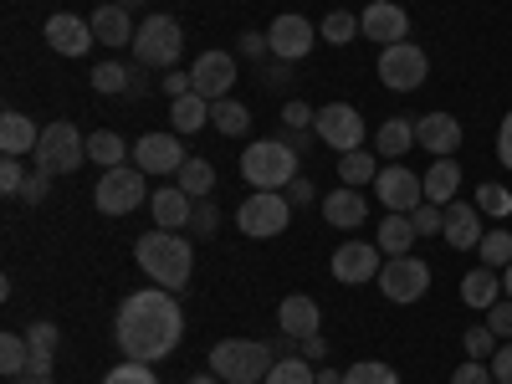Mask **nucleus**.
Instances as JSON below:
<instances>
[{"mask_svg": "<svg viewBox=\"0 0 512 384\" xmlns=\"http://www.w3.org/2000/svg\"><path fill=\"white\" fill-rule=\"evenodd\" d=\"M185 338V313L175 303V292L164 287H144V292H128L123 308L113 318V344L123 359H139V364H159L180 349Z\"/></svg>", "mask_w": 512, "mask_h": 384, "instance_id": "obj_1", "label": "nucleus"}, {"mask_svg": "<svg viewBox=\"0 0 512 384\" xmlns=\"http://www.w3.org/2000/svg\"><path fill=\"white\" fill-rule=\"evenodd\" d=\"M134 262H139L144 277H154V287L180 292V287H190V272H195V246H190V236H175V231L154 226V231L139 236Z\"/></svg>", "mask_w": 512, "mask_h": 384, "instance_id": "obj_2", "label": "nucleus"}, {"mask_svg": "<svg viewBox=\"0 0 512 384\" xmlns=\"http://www.w3.org/2000/svg\"><path fill=\"white\" fill-rule=\"evenodd\" d=\"M272 364H277V354L262 338H221L210 349V374H221L226 384H262L272 374Z\"/></svg>", "mask_w": 512, "mask_h": 384, "instance_id": "obj_3", "label": "nucleus"}, {"mask_svg": "<svg viewBox=\"0 0 512 384\" xmlns=\"http://www.w3.org/2000/svg\"><path fill=\"white\" fill-rule=\"evenodd\" d=\"M303 169H297V149H287L282 139H256L241 149V180L251 190H287Z\"/></svg>", "mask_w": 512, "mask_h": 384, "instance_id": "obj_4", "label": "nucleus"}, {"mask_svg": "<svg viewBox=\"0 0 512 384\" xmlns=\"http://www.w3.org/2000/svg\"><path fill=\"white\" fill-rule=\"evenodd\" d=\"M82 164H88V139H82L67 118H57V123L41 128V144H36V154H31V169H41V175L57 180V175H77Z\"/></svg>", "mask_w": 512, "mask_h": 384, "instance_id": "obj_5", "label": "nucleus"}, {"mask_svg": "<svg viewBox=\"0 0 512 384\" xmlns=\"http://www.w3.org/2000/svg\"><path fill=\"white\" fill-rule=\"evenodd\" d=\"M93 205L103 216H134L139 205H149V175L139 164H118V169H103V180L93 190Z\"/></svg>", "mask_w": 512, "mask_h": 384, "instance_id": "obj_6", "label": "nucleus"}, {"mask_svg": "<svg viewBox=\"0 0 512 384\" xmlns=\"http://www.w3.org/2000/svg\"><path fill=\"white\" fill-rule=\"evenodd\" d=\"M287 221H292V205H287L282 190H256V195H246V200L236 205V226H241V236H251V241L282 236Z\"/></svg>", "mask_w": 512, "mask_h": 384, "instance_id": "obj_7", "label": "nucleus"}, {"mask_svg": "<svg viewBox=\"0 0 512 384\" xmlns=\"http://www.w3.org/2000/svg\"><path fill=\"white\" fill-rule=\"evenodd\" d=\"M185 52V31L175 16H149L139 21V36H134V62L139 67H175Z\"/></svg>", "mask_w": 512, "mask_h": 384, "instance_id": "obj_8", "label": "nucleus"}, {"mask_svg": "<svg viewBox=\"0 0 512 384\" xmlns=\"http://www.w3.org/2000/svg\"><path fill=\"white\" fill-rule=\"evenodd\" d=\"M374 287L390 297V303H420L425 292H431V267L420 262V256L410 251V256H390V262L379 267V277H374Z\"/></svg>", "mask_w": 512, "mask_h": 384, "instance_id": "obj_9", "label": "nucleus"}, {"mask_svg": "<svg viewBox=\"0 0 512 384\" xmlns=\"http://www.w3.org/2000/svg\"><path fill=\"white\" fill-rule=\"evenodd\" d=\"M313 134H318V144H328L333 154H354V149H364V113H359L354 103H328V108H318V118H313Z\"/></svg>", "mask_w": 512, "mask_h": 384, "instance_id": "obj_10", "label": "nucleus"}, {"mask_svg": "<svg viewBox=\"0 0 512 384\" xmlns=\"http://www.w3.org/2000/svg\"><path fill=\"white\" fill-rule=\"evenodd\" d=\"M425 72H431V57H425L415 41H395V47H384L379 52V82L390 93H415Z\"/></svg>", "mask_w": 512, "mask_h": 384, "instance_id": "obj_11", "label": "nucleus"}, {"mask_svg": "<svg viewBox=\"0 0 512 384\" xmlns=\"http://www.w3.org/2000/svg\"><path fill=\"white\" fill-rule=\"evenodd\" d=\"M267 47L277 62H303L313 47H318V26L297 11H282L272 26H267Z\"/></svg>", "mask_w": 512, "mask_h": 384, "instance_id": "obj_12", "label": "nucleus"}, {"mask_svg": "<svg viewBox=\"0 0 512 384\" xmlns=\"http://www.w3.org/2000/svg\"><path fill=\"white\" fill-rule=\"evenodd\" d=\"M374 195L384 200V210H400V216H410L415 205H425V180L415 175V169H405V164H384L379 180H374Z\"/></svg>", "mask_w": 512, "mask_h": 384, "instance_id": "obj_13", "label": "nucleus"}, {"mask_svg": "<svg viewBox=\"0 0 512 384\" xmlns=\"http://www.w3.org/2000/svg\"><path fill=\"white\" fill-rule=\"evenodd\" d=\"M359 31L379 41V47H395V41H410V11L400 0H369L359 16Z\"/></svg>", "mask_w": 512, "mask_h": 384, "instance_id": "obj_14", "label": "nucleus"}, {"mask_svg": "<svg viewBox=\"0 0 512 384\" xmlns=\"http://www.w3.org/2000/svg\"><path fill=\"white\" fill-rule=\"evenodd\" d=\"M190 77H195V93L205 103H221L236 88V57L231 52H200L195 67H190Z\"/></svg>", "mask_w": 512, "mask_h": 384, "instance_id": "obj_15", "label": "nucleus"}, {"mask_svg": "<svg viewBox=\"0 0 512 384\" xmlns=\"http://www.w3.org/2000/svg\"><path fill=\"white\" fill-rule=\"evenodd\" d=\"M41 36H47V47H52L57 57H88V47L98 41V36H93V21H82V16H72V11L47 16Z\"/></svg>", "mask_w": 512, "mask_h": 384, "instance_id": "obj_16", "label": "nucleus"}, {"mask_svg": "<svg viewBox=\"0 0 512 384\" xmlns=\"http://www.w3.org/2000/svg\"><path fill=\"white\" fill-rule=\"evenodd\" d=\"M384 267V251L369 246V241H344L333 251V277L344 282V287H359V282H374Z\"/></svg>", "mask_w": 512, "mask_h": 384, "instance_id": "obj_17", "label": "nucleus"}, {"mask_svg": "<svg viewBox=\"0 0 512 384\" xmlns=\"http://www.w3.org/2000/svg\"><path fill=\"white\" fill-rule=\"evenodd\" d=\"M185 144L180 134H144L134 144V164L144 169V175H180V164H185Z\"/></svg>", "mask_w": 512, "mask_h": 384, "instance_id": "obj_18", "label": "nucleus"}, {"mask_svg": "<svg viewBox=\"0 0 512 384\" xmlns=\"http://www.w3.org/2000/svg\"><path fill=\"white\" fill-rule=\"evenodd\" d=\"M461 123H456V113H420L415 118V144L425 149V154H436V159H451L456 149H461Z\"/></svg>", "mask_w": 512, "mask_h": 384, "instance_id": "obj_19", "label": "nucleus"}, {"mask_svg": "<svg viewBox=\"0 0 512 384\" xmlns=\"http://www.w3.org/2000/svg\"><path fill=\"white\" fill-rule=\"evenodd\" d=\"M441 236L451 251H477L482 246V210L477 205H466V200H451L446 205V221H441Z\"/></svg>", "mask_w": 512, "mask_h": 384, "instance_id": "obj_20", "label": "nucleus"}, {"mask_svg": "<svg viewBox=\"0 0 512 384\" xmlns=\"http://www.w3.org/2000/svg\"><path fill=\"white\" fill-rule=\"evenodd\" d=\"M318 323H323V308L313 303L308 292H292V297H282V303H277V328H282L287 338H297V344H303V338H313Z\"/></svg>", "mask_w": 512, "mask_h": 384, "instance_id": "obj_21", "label": "nucleus"}, {"mask_svg": "<svg viewBox=\"0 0 512 384\" xmlns=\"http://www.w3.org/2000/svg\"><path fill=\"white\" fill-rule=\"evenodd\" d=\"M323 221L333 231H359L369 221V200L354 190V185H338L333 195H323Z\"/></svg>", "mask_w": 512, "mask_h": 384, "instance_id": "obj_22", "label": "nucleus"}, {"mask_svg": "<svg viewBox=\"0 0 512 384\" xmlns=\"http://www.w3.org/2000/svg\"><path fill=\"white\" fill-rule=\"evenodd\" d=\"M88 21H93V36L103 41V47H113V52H118V47H134V36H139V26L128 21V11L118 6V0H108V6H98V11L88 16Z\"/></svg>", "mask_w": 512, "mask_h": 384, "instance_id": "obj_23", "label": "nucleus"}, {"mask_svg": "<svg viewBox=\"0 0 512 384\" xmlns=\"http://www.w3.org/2000/svg\"><path fill=\"white\" fill-rule=\"evenodd\" d=\"M149 210H154V226H164V231H185L190 216H195V200H190L180 185H164V190L149 195Z\"/></svg>", "mask_w": 512, "mask_h": 384, "instance_id": "obj_24", "label": "nucleus"}, {"mask_svg": "<svg viewBox=\"0 0 512 384\" xmlns=\"http://www.w3.org/2000/svg\"><path fill=\"white\" fill-rule=\"evenodd\" d=\"M36 144H41V128H36L26 113H16V108L0 113V154L26 159V154H36Z\"/></svg>", "mask_w": 512, "mask_h": 384, "instance_id": "obj_25", "label": "nucleus"}, {"mask_svg": "<svg viewBox=\"0 0 512 384\" xmlns=\"http://www.w3.org/2000/svg\"><path fill=\"white\" fill-rule=\"evenodd\" d=\"M497 297H502V272H497V267H472V272L461 277V303H466V308L487 313Z\"/></svg>", "mask_w": 512, "mask_h": 384, "instance_id": "obj_26", "label": "nucleus"}, {"mask_svg": "<svg viewBox=\"0 0 512 384\" xmlns=\"http://www.w3.org/2000/svg\"><path fill=\"white\" fill-rule=\"evenodd\" d=\"M26 344H31V369H26V374H52V364H57V344H62V328L41 318V323H31Z\"/></svg>", "mask_w": 512, "mask_h": 384, "instance_id": "obj_27", "label": "nucleus"}, {"mask_svg": "<svg viewBox=\"0 0 512 384\" xmlns=\"http://www.w3.org/2000/svg\"><path fill=\"white\" fill-rule=\"evenodd\" d=\"M420 180H425V200L446 210V205L456 200V190H461V164H456V159H436Z\"/></svg>", "mask_w": 512, "mask_h": 384, "instance_id": "obj_28", "label": "nucleus"}, {"mask_svg": "<svg viewBox=\"0 0 512 384\" xmlns=\"http://www.w3.org/2000/svg\"><path fill=\"white\" fill-rule=\"evenodd\" d=\"M420 241V231H415V221L410 216H400V210H390V216H384V226H379V251L384 256H410V246Z\"/></svg>", "mask_w": 512, "mask_h": 384, "instance_id": "obj_29", "label": "nucleus"}, {"mask_svg": "<svg viewBox=\"0 0 512 384\" xmlns=\"http://www.w3.org/2000/svg\"><path fill=\"white\" fill-rule=\"evenodd\" d=\"M410 144H415V123H405V118L379 123V134H374V154H379V159L400 164V154H410Z\"/></svg>", "mask_w": 512, "mask_h": 384, "instance_id": "obj_30", "label": "nucleus"}, {"mask_svg": "<svg viewBox=\"0 0 512 384\" xmlns=\"http://www.w3.org/2000/svg\"><path fill=\"white\" fill-rule=\"evenodd\" d=\"M205 123H210V103L200 93H185V98L169 103V128H175V134H200Z\"/></svg>", "mask_w": 512, "mask_h": 384, "instance_id": "obj_31", "label": "nucleus"}, {"mask_svg": "<svg viewBox=\"0 0 512 384\" xmlns=\"http://www.w3.org/2000/svg\"><path fill=\"white\" fill-rule=\"evenodd\" d=\"M379 154H364V149H354V154H338V185H354V190H364V185H374L379 180Z\"/></svg>", "mask_w": 512, "mask_h": 384, "instance_id": "obj_32", "label": "nucleus"}, {"mask_svg": "<svg viewBox=\"0 0 512 384\" xmlns=\"http://www.w3.org/2000/svg\"><path fill=\"white\" fill-rule=\"evenodd\" d=\"M128 149L123 144V134H113V128H98V134H88V159L93 164H103V169H118V164H128Z\"/></svg>", "mask_w": 512, "mask_h": 384, "instance_id": "obj_33", "label": "nucleus"}, {"mask_svg": "<svg viewBox=\"0 0 512 384\" xmlns=\"http://www.w3.org/2000/svg\"><path fill=\"white\" fill-rule=\"evenodd\" d=\"M210 128H221L226 139H241L246 128H251V108H246V103H236V98L210 103Z\"/></svg>", "mask_w": 512, "mask_h": 384, "instance_id": "obj_34", "label": "nucleus"}, {"mask_svg": "<svg viewBox=\"0 0 512 384\" xmlns=\"http://www.w3.org/2000/svg\"><path fill=\"white\" fill-rule=\"evenodd\" d=\"M175 180H180V190H185L190 200H210V190H216V164H205V159H185Z\"/></svg>", "mask_w": 512, "mask_h": 384, "instance_id": "obj_35", "label": "nucleus"}, {"mask_svg": "<svg viewBox=\"0 0 512 384\" xmlns=\"http://www.w3.org/2000/svg\"><path fill=\"white\" fill-rule=\"evenodd\" d=\"M31 369V344L26 333H0V374L6 379H21Z\"/></svg>", "mask_w": 512, "mask_h": 384, "instance_id": "obj_36", "label": "nucleus"}, {"mask_svg": "<svg viewBox=\"0 0 512 384\" xmlns=\"http://www.w3.org/2000/svg\"><path fill=\"white\" fill-rule=\"evenodd\" d=\"M344 384H400V369L384 359H359L344 369Z\"/></svg>", "mask_w": 512, "mask_h": 384, "instance_id": "obj_37", "label": "nucleus"}, {"mask_svg": "<svg viewBox=\"0 0 512 384\" xmlns=\"http://www.w3.org/2000/svg\"><path fill=\"white\" fill-rule=\"evenodd\" d=\"M318 36L328 41V47H349V41L364 36V31H359V16H354V11H333V16H323Z\"/></svg>", "mask_w": 512, "mask_h": 384, "instance_id": "obj_38", "label": "nucleus"}, {"mask_svg": "<svg viewBox=\"0 0 512 384\" xmlns=\"http://www.w3.org/2000/svg\"><path fill=\"white\" fill-rule=\"evenodd\" d=\"M477 251H482V267H497V272H502V267L512 262V231H507V226H497V231H487Z\"/></svg>", "mask_w": 512, "mask_h": 384, "instance_id": "obj_39", "label": "nucleus"}, {"mask_svg": "<svg viewBox=\"0 0 512 384\" xmlns=\"http://www.w3.org/2000/svg\"><path fill=\"white\" fill-rule=\"evenodd\" d=\"M262 384H318V369L308 359H277Z\"/></svg>", "mask_w": 512, "mask_h": 384, "instance_id": "obj_40", "label": "nucleus"}, {"mask_svg": "<svg viewBox=\"0 0 512 384\" xmlns=\"http://www.w3.org/2000/svg\"><path fill=\"white\" fill-rule=\"evenodd\" d=\"M128 72H134V67H123V62H98L93 67V88L98 93H128V88H134V77H128Z\"/></svg>", "mask_w": 512, "mask_h": 384, "instance_id": "obj_41", "label": "nucleus"}, {"mask_svg": "<svg viewBox=\"0 0 512 384\" xmlns=\"http://www.w3.org/2000/svg\"><path fill=\"white\" fill-rule=\"evenodd\" d=\"M477 210L482 216H497V221H512V190L507 185H482L477 190Z\"/></svg>", "mask_w": 512, "mask_h": 384, "instance_id": "obj_42", "label": "nucleus"}, {"mask_svg": "<svg viewBox=\"0 0 512 384\" xmlns=\"http://www.w3.org/2000/svg\"><path fill=\"white\" fill-rule=\"evenodd\" d=\"M103 384H159V374H154V364L123 359V364H113V369H108V379H103Z\"/></svg>", "mask_w": 512, "mask_h": 384, "instance_id": "obj_43", "label": "nucleus"}, {"mask_svg": "<svg viewBox=\"0 0 512 384\" xmlns=\"http://www.w3.org/2000/svg\"><path fill=\"white\" fill-rule=\"evenodd\" d=\"M461 344H466V359H492L502 338H497L487 323H477V328H466V338H461Z\"/></svg>", "mask_w": 512, "mask_h": 384, "instance_id": "obj_44", "label": "nucleus"}, {"mask_svg": "<svg viewBox=\"0 0 512 384\" xmlns=\"http://www.w3.org/2000/svg\"><path fill=\"white\" fill-rule=\"evenodd\" d=\"M26 164L16 159V154H6V159H0V190H6V195H21L26 190Z\"/></svg>", "mask_w": 512, "mask_h": 384, "instance_id": "obj_45", "label": "nucleus"}, {"mask_svg": "<svg viewBox=\"0 0 512 384\" xmlns=\"http://www.w3.org/2000/svg\"><path fill=\"white\" fill-rule=\"evenodd\" d=\"M410 221H415V231H420V236H441V221H446V210L425 200V205H415V210H410Z\"/></svg>", "mask_w": 512, "mask_h": 384, "instance_id": "obj_46", "label": "nucleus"}, {"mask_svg": "<svg viewBox=\"0 0 512 384\" xmlns=\"http://www.w3.org/2000/svg\"><path fill=\"white\" fill-rule=\"evenodd\" d=\"M451 384H497V379H492V364L487 359H466V364H456Z\"/></svg>", "mask_w": 512, "mask_h": 384, "instance_id": "obj_47", "label": "nucleus"}, {"mask_svg": "<svg viewBox=\"0 0 512 384\" xmlns=\"http://www.w3.org/2000/svg\"><path fill=\"white\" fill-rule=\"evenodd\" d=\"M487 328L502 338V344H507V338H512V297H497V303L487 308Z\"/></svg>", "mask_w": 512, "mask_h": 384, "instance_id": "obj_48", "label": "nucleus"}, {"mask_svg": "<svg viewBox=\"0 0 512 384\" xmlns=\"http://www.w3.org/2000/svg\"><path fill=\"white\" fill-rule=\"evenodd\" d=\"M190 226H195V236H216V226H221V210H216V200H195V216H190Z\"/></svg>", "mask_w": 512, "mask_h": 384, "instance_id": "obj_49", "label": "nucleus"}, {"mask_svg": "<svg viewBox=\"0 0 512 384\" xmlns=\"http://www.w3.org/2000/svg\"><path fill=\"white\" fill-rule=\"evenodd\" d=\"M313 118H318V108H308V103H282V123L287 128H313Z\"/></svg>", "mask_w": 512, "mask_h": 384, "instance_id": "obj_50", "label": "nucleus"}, {"mask_svg": "<svg viewBox=\"0 0 512 384\" xmlns=\"http://www.w3.org/2000/svg\"><path fill=\"white\" fill-rule=\"evenodd\" d=\"M487 364H492V379L497 384H512V338H507V344H497V354Z\"/></svg>", "mask_w": 512, "mask_h": 384, "instance_id": "obj_51", "label": "nucleus"}, {"mask_svg": "<svg viewBox=\"0 0 512 384\" xmlns=\"http://www.w3.org/2000/svg\"><path fill=\"white\" fill-rule=\"evenodd\" d=\"M282 195H287V205H292V210H303V205H313V200H318V190H313V185H308L303 175H297V180H292V185H287Z\"/></svg>", "mask_w": 512, "mask_h": 384, "instance_id": "obj_52", "label": "nucleus"}, {"mask_svg": "<svg viewBox=\"0 0 512 384\" xmlns=\"http://www.w3.org/2000/svg\"><path fill=\"white\" fill-rule=\"evenodd\" d=\"M164 93H169V103L185 98V93H195V77H190V72H164Z\"/></svg>", "mask_w": 512, "mask_h": 384, "instance_id": "obj_53", "label": "nucleus"}, {"mask_svg": "<svg viewBox=\"0 0 512 384\" xmlns=\"http://www.w3.org/2000/svg\"><path fill=\"white\" fill-rule=\"evenodd\" d=\"M47 190H52V175H41V169H31V180H26V190H21V200H31V205H41V200H47Z\"/></svg>", "mask_w": 512, "mask_h": 384, "instance_id": "obj_54", "label": "nucleus"}, {"mask_svg": "<svg viewBox=\"0 0 512 384\" xmlns=\"http://www.w3.org/2000/svg\"><path fill=\"white\" fill-rule=\"evenodd\" d=\"M497 159L512 169V108L502 113V128H497Z\"/></svg>", "mask_w": 512, "mask_h": 384, "instance_id": "obj_55", "label": "nucleus"}, {"mask_svg": "<svg viewBox=\"0 0 512 384\" xmlns=\"http://www.w3.org/2000/svg\"><path fill=\"white\" fill-rule=\"evenodd\" d=\"M267 52H272V47H267V36H262V31H246V36H241V57H251V62H262Z\"/></svg>", "mask_w": 512, "mask_h": 384, "instance_id": "obj_56", "label": "nucleus"}, {"mask_svg": "<svg viewBox=\"0 0 512 384\" xmlns=\"http://www.w3.org/2000/svg\"><path fill=\"white\" fill-rule=\"evenodd\" d=\"M287 82H292L287 62H267V67H262V88H287Z\"/></svg>", "mask_w": 512, "mask_h": 384, "instance_id": "obj_57", "label": "nucleus"}, {"mask_svg": "<svg viewBox=\"0 0 512 384\" xmlns=\"http://www.w3.org/2000/svg\"><path fill=\"white\" fill-rule=\"evenodd\" d=\"M297 354H303L308 364H313V359L323 364V359H328V344H323V333H313V338H303V344H297Z\"/></svg>", "mask_w": 512, "mask_h": 384, "instance_id": "obj_58", "label": "nucleus"}, {"mask_svg": "<svg viewBox=\"0 0 512 384\" xmlns=\"http://www.w3.org/2000/svg\"><path fill=\"white\" fill-rule=\"evenodd\" d=\"M318 384H344V369H323L318 364Z\"/></svg>", "mask_w": 512, "mask_h": 384, "instance_id": "obj_59", "label": "nucleus"}, {"mask_svg": "<svg viewBox=\"0 0 512 384\" xmlns=\"http://www.w3.org/2000/svg\"><path fill=\"white\" fill-rule=\"evenodd\" d=\"M185 384H226V379H221V374H190Z\"/></svg>", "mask_w": 512, "mask_h": 384, "instance_id": "obj_60", "label": "nucleus"}, {"mask_svg": "<svg viewBox=\"0 0 512 384\" xmlns=\"http://www.w3.org/2000/svg\"><path fill=\"white\" fill-rule=\"evenodd\" d=\"M502 297H512V262L502 267Z\"/></svg>", "mask_w": 512, "mask_h": 384, "instance_id": "obj_61", "label": "nucleus"}, {"mask_svg": "<svg viewBox=\"0 0 512 384\" xmlns=\"http://www.w3.org/2000/svg\"><path fill=\"white\" fill-rule=\"evenodd\" d=\"M21 384H52V374H21Z\"/></svg>", "mask_w": 512, "mask_h": 384, "instance_id": "obj_62", "label": "nucleus"}, {"mask_svg": "<svg viewBox=\"0 0 512 384\" xmlns=\"http://www.w3.org/2000/svg\"><path fill=\"white\" fill-rule=\"evenodd\" d=\"M118 6H123V11H134V6H144V0H118Z\"/></svg>", "mask_w": 512, "mask_h": 384, "instance_id": "obj_63", "label": "nucleus"}, {"mask_svg": "<svg viewBox=\"0 0 512 384\" xmlns=\"http://www.w3.org/2000/svg\"><path fill=\"white\" fill-rule=\"evenodd\" d=\"M507 231H512V226H507Z\"/></svg>", "mask_w": 512, "mask_h": 384, "instance_id": "obj_64", "label": "nucleus"}]
</instances>
